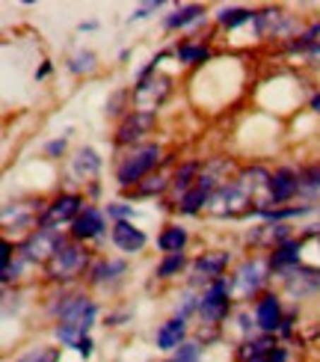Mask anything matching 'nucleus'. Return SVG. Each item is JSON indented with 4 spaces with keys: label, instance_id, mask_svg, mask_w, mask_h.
Listing matches in <instances>:
<instances>
[{
    "label": "nucleus",
    "instance_id": "38",
    "mask_svg": "<svg viewBox=\"0 0 320 362\" xmlns=\"http://www.w3.org/2000/svg\"><path fill=\"white\" fill-rule=\"evenodd\" d=\"M9 262H12V244H9V240H4V244H0V264L9 267Z\"/></svg>",
    "mask_w": 320,
    "mask_h": 362
},
{
    "label": "nucleus",
    "instance_id": "34",
    "mask_svg": "<svg viewBox=\"0 0 320 362\" xmlns=\"http://www.w3.org/2000/svg\"><path fill=\"white\" fill-rule=\"evenodd\" d=\"M199 344H196V341H184V344H181V348H178V354H175V359L172 362H196V359H199Z\"/></svg>",
    "mask_w": 320,
    "mask_h": 362
},
{
    "label": "nucleus",
    "instance_id": "14",
    "mask_svg": "<svg viewBox=\"0 0 320 362\" xmlns=\"http://www.w3.org/2000/svg\"><path fill=\"white\" fill-rule=\"evenodd\" d=\"M255 24H258V33L261 36H288L291 33V18H288L285 12H273V9H267V12H258L255 15Z\"/></svg>",
    "mask_w": 320,
    "mask_h": 362
},
{
    "label": "nucleus",
    "instance_id": "20",
    "mask_svg": "<svg viewBox=\"0 0 320 362\" xmlns=\"http://www.w3.org/2000/svg\"><path fill=\"white\" fill-rule=\"evenodd\" d=\"M270 264L276 267V270H291V267H297L300 264V240H288V244H282V247H276V252H273V259H270Z\"/></svg>",
    "mask_w": 320,
    "mask_h": 362
},
{
    "label": "nucleus",
    "instance_id": "24",
    "mask_svg": "<svg viewBox=\"0 0 320 362\" xmlns=\"http://www.w3.org/2000/svg\"><path fill=\"white\" fill-rule=\"evenodd\" d=\"M208 205V190H202L199 185H196L193 190H187L184 196H181V211H184V214H196V211H202Z\"/></svg>",
    "mask_w": 320,
    "mask_h": 362
},
{
    "label": "nucleus",
    "instance_id": "33",
    "mask_svg": "<svg viewBox=\"0 0 320 362\" xmlns=\"http://www.w3.org/2000/svg\"><path fill=\"white\" fill-rule=\"evenodd\" d=\"M74 74H83V71H93L95 69V54H89V51H83V54H78L71 59V66H69Z\"/></svg>",
    "mask_w": 320,
    "mask_h": 362
},
{
    "label": "nucleus",
    "instance_id": "43",
    "mask_svg": "<svg viewBox=\"0 0 320 362\" xmlns=\"http://www.w3.org/2000/svg\"><path fill=\"white\" fill-rule=\"evenodd\" d=\"M312 110L320 116V95H314V101H312Z\"/></svg>",
    "mask_w": 320,
    "mask_h": 362
},
{
    "label": "nucleus",
    "instance_id": "35",
    "mask_svg": "<svg viewBox=\"0 0 320 362\" xmlns=\"http://www.w3.org/2000/svg\"><path fill=\"white\" fill-rule=\"evenodd\" d=\"M160 190H166V178L163 175H148L146 185H140V193H146V196L160 193Z\"/></svg>",
    "mask_w": 320,
    "mask_h": 362
},
{
    "label": "nucleus",
    "instance_id": "31",
    "mask_svg": "<svg viewBox=\"0 0 320 362\" xmlns=\"http://www.w3.org/2000/svg\"><path fill=\"white\" fill-rule=\"evenodd\" d=\"M128 264L125 262H101L95 270H93V282H104V279H110L113 274H122Z\"/></svg>",
    "mask_w": 320,
    "mask_h": 362
},
{
    "label": "nucleus",
    "instance_id": "6",
    "mask_svg": "<svg viewBox=\"0 0 320 362\" xmlns=\"http://www.w3.org/2000/svg\"><path fill=\"white\" fill-rule=\"evenodd\" d=\"M83 267H86V252L81 247H74V244H63L54 252V259L48 262V276L57 279V282L74 279Z\"/></svg>",
    "mask_w": 320,
    "mask_h": 362
},
{
    "label": "nucleus",
    "instance_id": "15",
    "mask_svg": "<svg viewBox=\"0 0 320 362\" xmlns=\"http://www.w3.org/2000/svg\"><path fill=\"white\" fill-rule=\"evenodd\" d=\"M104 232V217L98 208H86L81 211V217L71 223V235L78 240H86V238H98Z\"/></svg>",
    "mask_w": 320,
    "mask_h": 362
},
{
    "label": "nucleus",
    "instance_id": "12",
    "mask_svg": "<svg viewBox=\"0 0 320 362\" xmlns=\"http://www.w3.org/2000/svg\"><path fill=\"white\" fill-rule=\"evenodd\" d=\"M285 282H288V291L297 294V297H306V294H314L320 288V274L317 270H309V267H291L285 270Z\"/></svg>",
    "mask_w": 320,
    "mask_h": 362
},
{
    "label": "nucleus",
    "instance_id": "41",
    "mask_svg": "<svg viewBox=\"0 0 320 362\" xmlns=\"http://www.w3.org/2000/svg\"><path fill=\"white\" fill-rule=\"evenodd\" d=\"M78 351H81V356H83V359L93 356V341H89V336H86V339L78 344Z\"/></svg>",
    "mask_w": 320,
    "mask_h": 362
},
{
    "label": "nucleus",
    "instance_id": "32",
    "mask_svg": "<svg viewBox=\"0 0 320 362\" xmlns=\"http://www.w3.org/2000/svg\"><path fill=\"white\" fill-rule=\"evenodd\" d=\"M196 173H199V163H187L184 170H178V175H175V187H178V190H184V193L193 190V187H196V185H193V175H196Z\"/></svg>",
    "mask_w": 320,
    "mask_h": 362
},
{
    "label": "nucleus",
    "instance_id": "39",
    "mask_svg": "<svg viewBox=\"0 0 320 362\" xmlns=\"http://www.w3.org/2000/svg\"><path fill=\"white\" fill-rule=\"evenodd\" d=\"M158 9H160V4H146L143 9H136V12L131 15V21H136V18H146L148 12H158Z\"/></svg>",
    "mask_w": 320,
    "mask_h": 362
},
{
    "label": "nucleus",
    "instance_id": "37",
    "mask_svg": "<svg viewBox=\"0 0 320 362\" xmlns=\"http://www.w3.org/2000/svg\"><path fill=\"white\" fill-rule=\"evenodd\" d=\"M193 309H199V303H196V297H193V294H184V297H181V303H178V318H187V315H190Z\"/></svg>",
    "mask_w": 320,
    "mask_h": 362
},
{
    "label": "nucleus",
    "instance_id": "40",
    "mask_svg": "<svg viewBox=\"0 0 320 362\" xmlns=\"http://www.w3.org/2000/svg\"><path fill=\"white\" fill-rule=\"evenodd\" d=\"M110 214H113V217H131L134 211H131L128 205H110Z\"/></svg>",
    "mask_w": 320,
    "mask_h": 362
},
{
    "label": "nucleus",
    "instance_id": "8",
    "mask_svg": "<svg viewBox=\"0 0 320 362\" xmlns=\"http://www.w3.org/2000/svg\"><path fill=\"white\" fill-rule=\"evenodd\" d=\"M228 291H232V282H228L225 276L217 279L213 285H208L205 297L199 300V312H202V318L208 324H220L228 315Z\"/></svg>",
    "mask_w": 320,
    "mask_h": 362
},
{
    "label": "nucleus",
    "instance_id": "3",
    "mask_svg": "<svg viewBox=\"0 0 320 362\" xmlns=\"http://www.w3.org/2000/svg\"><path fill=\"white\" fill-rule=\"evenodd\" d=\"M235 185L249 196V202L255 205V211H267L273 205V175L267 170H261V167L243 170Z\"/></svg>",
    "mask_w": 320,
    "mask_h": 362
},
{
    "label": "nucleus",
    "instance_id": "7",
    "mask_svg": "<svg viewBox=\"0 0 320 362\" xmlns=\"http://www.w3.org/2000/svg\"><path fill=\"white\" fill-rule=\"evenodd\" d=\"M66 240L59 238L57 229H45V226H39V232H33L27 238V244H24V262H45L48 264L54 259V252L63 247Z\"/></svg>",
    "mask_w": 320,
    "mask_h": 362
},
{
    "label": "nucleus",
    "instance_id": "23",
    "mask_svg": "<svg viewBox=\"0 0 320 362\" xmlns=\"http://www.w3.org/2000/svg\"><path fill=\"white\" fill-rule=\"evenodd\" d=\"M300 193L306 199H320V163L300 173Z\"/></svg>",
    "mask_w": 320,
    "mask_h": 362
},
{
    "label": "nucleus",
    "instance_id": "18",
    "mask_svg": "<svg viewBox=\"0 0 320 362\" xmlns=\"http://www.w3.org/2000/svg\"><path fill=\"white\" fill-rule=\"evenodd\" d=\"M255 321H258V327H261V329H267V333H273V329L282 324L279 300L273 297V294L261 297V303H258V309H255Z\"/></svg>",
    "mask_w": 320,
    "mask_h": 362
},
{
    "label": "nucleus",
    "instance_id": "22",
    "mask_svg": "<svg viewBox=\"0 0 320 362\" xmlns=\"http://www.w3.org/2000/svg\"><path fill=\"white\" fill-rule=\"evenodd\" d=\"M184 244H187V232L181 229V226H170L160 238H158V247L170 255V252H181L184 250Z\"/></svg>",
    "mask_w": 320,
    "mask_h": 362
},
{
    "label": "nucleus",
    "instance_id": "26",
    "mask_svg": "<svg viewBox=\"0 0 320 362\" xmlns=\"http://www.w3.org/2000/svg\"><path fill=\"white\" fill-rule=\"evenodd\" d=\"M178 59H181V63H190V66L205 63V59H208V48H202V45H181V48H178Z\"/></svg>",
    "mask_w": 320,
    "mask_h": 362
},
{
    "label": "nucleus",
    "instance_id": "27",
    "mask_svg": "<svg viewBox=\"0 0 320 362\" xmlns=\"http://www.w3.org/2000/svg\"><path fill=\"white\" fill-rule=\"evenodd\" d=\"M306 205H297V208H267V211H258L264 220H288V217H300L306 214Z\"/></svg>",
    "mask_w": 320,
    "mask_h": 362
},
{
    "label": "nucleus",
    "instance_id": "16",
    "mask_svg": "<svg viewBox=\"0 0 320 362\" xmlns=\"http://www.w3.org/2000/svg\"><path fill=\"white\" fill-rule=\"evenodd\" d=\"M113 244H116L119 250H125V252H136V250L146 247V235H143L140 229H134L131 223L119 220V223L113 226Z\"/></svg>",
    "mask_w": 320,
    "mask_h": 362
},
{
    "label": "nucleus",
    "instance_id": "1",
    "mask_svg": "<svg viewBox=\"0 0 320 362\" xmlns=\"http://www.w3.org/2000/svg\"><path fill=\"white\" fill-rule=\"evenodd\" d=\"M95 303L93 300H86V297H69L63 306H59V327H57V336L63 344H78L86 339V329L93 327L95 321Z\"/></svg>",
    "mask_w": 320,
    "mask_h": 362
},
{
    "label": "nucleus",
    "instance_id": "13",
    "mask_svg": "<svg viewBox=\"0 0 320 362\" xmlns=\"http://www.w3.org/2000/svg\"><path fill=\"white\" fill-rule=\"evenodd\" d=\"M151 125H155V113L134 110V113H128V116H125V122L119 125L116 140H119V143H136L146 131H151Z\"/></svg>",
    "mask_w": 320,
    "mask_h": 362
},
{
    "label": "nucleus",
    "instance_id": "36",
    "mask_svg": "<svg viewBox=\"0 0 320 362\" xmlns=\"http://www.w3.org/2000/svg\"><path fill=\"white\" fill-rule=\"evenodd\" d=\"M300 48H309V51H314V54H320V24L317 27H312L306 36H302V42H300Z\"/></svg>",
    "mask_w": 320,
    "mask_h": 362
},
{
    "label": "nucleus",
    "instance_id": "30",
    "mask_svg": "<svg viewBox=\"0 0 320 362\" xmlns=\"http://www.w3.org/2000/svg\"><path fill=\"white\" fill-rule=\"evenodd\" d=\"M18 362H59V348H33Z\"/></svg>",
    "mask_w": 320,
    "mask_h": 362
},
{
    "label": "nucleus",
    "instance_id": "28",
    "mask_svg": "<svg viewBox=\"0 0 320 362\" xmlns=\"http://www.w3.org/2000/svg\"><path fill=\"white\" fill-rule=\"evenodd\" d=\"M255 15L249 12V9H225L223 15H220V24H225V27H240V24H247V21H252Z\"/></svg>",
    "mask_w": 320,
    "mask_h": 362
},
{
    "label": "nucleus",
    "instance_id": "2",
    "mask_svg": "<svg viewBox=\"0 0 320 362\" xmlns=\"http://www.w3.org/2000/svg\"><path fill=\"white\" fill-rule=\"evenodd\" d=\"M158 160H160V148L155 143H148V146H136L134 152L119 163V185L122 187H131L134 181H140L151 173V167H158Z\"/></svg>",
    "mask_w": 320,
    "mask_h": 362
},
{
    "label": "nucleus",
    "instance_id": "10",
    "mask_svg": "<svg viewBox=\"0 0 320 362\" xmlns=\"http://www.w3.org/2000/svg\"><path fill=\"white\" fill-rule=\"evenodd\" d=\"M225 264H228V255H225V252H205V255H199V259L193 262V267H190V282H193V285H202V282L213 285L217 279H223Z\"/></svg>",
    "mask_w": 320,
    "mask_h": 362
},
{
    "label": "nucleus",
    "instance_id": "17",
    "mask_svg": "<svg viewBox=\"0 0 320 362\" xmlns=\"http://www.w3.org/2000/svg\"><path fill=\"white\" fill-rule=\"evenodd\" d=\"M297 193H300V175H297V173L279 170L276 175H273V205L294 199Z\"/></svg>",
    "mask_w": 320,
    "mask_h": 362
},
{
    "label": "nucleus",
    "instance_id": "29",
    "mask_svg": "<svg viewBox=\"0 0 320 362\" xmlns=\"http://www.w3.org/2000/svg\"><path fill=\"white\" fill-rule=\"evenodd\" d=\"M181 267H184V252H170V255H166V259H163V264L158 267V276H172V274H178V270Z\"/></svg>",
    "mask_w": 320,
    "mask_h": 362
},
{
    "label": "nucleus",
    "instance_id": "11",
    "mask_svg": "<svg viewBox=\"0 0 320 362\" xmlns=\"http://www.w3.org/2000/svg\"><path fill=\"white\" fill-rule=\"evenodd\" d=\"M78 217H81V196L63 193L48 205V211H45V217H42V226L45 229H54V226H63V223L78 220Z\"/></svg>",
    "mask_w": 320,
    "mask_h": 362
},
{
    "label": "nucleus",
    "instance_id": "9",
    "mask_svg": "<svg viewBox=\"0 0 320 362\" xmlns=\"http://www.w3.org/2000/svg\"><path fill=\"white\" fill-rule=\"evenodd\" d=\"M267 279V264L261 259H249L237 267V274L232 276V294L235 297H252L261 282Z\"/></svg>",
    "mask_w": 320,
    "mask_h": 362
},
{
    "label": "nucleus",
    "instance_id": "25",
    "mask_svg": "<svg viewBox=\"0 0 320 362\" xmlns=\"http://www.w3.org/2000/svg\"><path fill=\"white\" fill-rule=\"evenodd\" d=\"M202 12H205L202 6H184V9H178L175 15H170V18H166V27H170V30H175V27H187L190 21L199 18Z\"/></svg>",
    "mask_w": 320,
    "mask_h": 362
},
{
    "label": "nucleus",
    "instance_id": "42",
    "mask_svg": "<svg viewBox=\"0 0 320 362\" xmlns=\"http://www.w3.org/2000/svg\"><path fill=\"white\" fill-rule=\"evenodd\" d=\"M48 152H51V155L66 152V140H57V143H51V146H48Z\"/></svg>",
    "mask_w": 320,
    "mask_h": 362
},
{
    "label": "nucleus",
    "instance_id": "21",
    "mask_svg": "<svg viewBox=\"0 0 320 362\" xmlns=\"http://www.w3.org/2000/svg\"><path fill=\"white\" fill-rule=\"evenodd\" d=\"M101 170V158L95 155V148H81L78 158H74V175L81 178H95Z\"/></svg>",
    "mask_w": 320,
    "mask_h": 362
},
{
    "label": "nucleus",
    "instance_id": "44",
    "mask_svg": "<svg viewBox=\"0 0 320 362\" xmlns=\"http://www.w3.org/2000/svg\"><path fill=\"white\" fill-rule=\"evenodd\" d=\"M247 362H270V354H267V356H252V359H247Z\"/></svg>",
    "mask_w": 320,
    "mask_h": 362
},
{
    "label": "nucleus",
    "instance_id": "4",
    "mask_svg": "<svg viewBox=\"0 0 320 362\" xmlns=\"http://www.w3.org/2000/svg\"><path fill=\"white\" fill-rule=\"evenodd\" d=\"M249 208H252L249 196L237 185H223L213 193H208V205H205V211H211L217 217H237V214H247Z\"/></svg>",
    "mask_w": 320,
    "mask_h": 362
},
{
    "label": "nucleus",
    "instance_id": "5",
    "mask_svg": "<svg viewBox=\"0 0 320 362\" xmlns=\"http://www.w3.org/2000/svg\"><path fill=\"white\" fill-rule=\"evenodd\" d=\"M166 95H170V78H166V74H155V69H148L134 89V104H136V110H143V113H155L158 104Z\"/></svg>",
    "mask_w": 320,
    "mask_h": 362
},
{
    "label": "nucleus",
    "instance_id": "19",
    "mask_svg": "<svg viewBox=\"0 0 320 362\" xmlns=\"http://www.w3.org/2000/svg\"><path fill=\"white\" fill-rule=\"evenodd\" d=\"M184 333H187L184 318H172L170 324L160 327V333H158V348H163V351L181 348V341H184Z\"/></svg>",
    "mask_w": 320,
    "mask_h": 362
}]
</instances>
